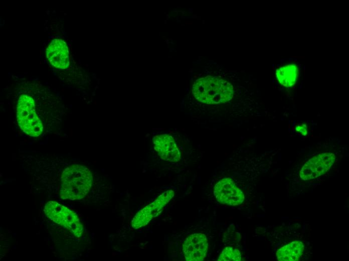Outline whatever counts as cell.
Listing matches in <instances>:
<instances>
[{
	"instance_id": "3957f363",
	"label": "cell",
	"mask_w": 349,
	"mask_h": 261,
	"mask_svg": "<svg viewBox=\"0 0 349 261\" xmlns=\"http://www.w3.org/2000/svg\"><path fill=\"white\" fill-rule=\"evenodd\" d=\"M17 118L19 126L27 135L37 137L42 134V123L36 112L34 100L30 96L23 94L20 97Z\"/></svg>"
},
{
	"instance_id": "5b68a950",
	"label": "cell",
	"mask_w": 349,
	"mask_h": 261,
	"mask_svg": "<svg viewBox=\"0 0 349 261\" xmlns=\"http://www.w3.org/2000/svg\"><path fill=\"white\" fill-rule=\"evenodd\" d=\"M174 196V192L168 190L159 195L153 202L136 213L131 221L132 227L137 229L146 225L152 218L157 216L164 206Z\"/></svg>"
},
{
	"instance_id": "ba28073f",
	"label": "cell",
	"mask_w": 349,
	"mask_h": 261,
	"mask_svg": "<svg viewBox=\"0 0 349 261\" xmlns=\"http://www.w3.org/2000/svg\"><path fill=\"white\" fill-rule=\"evenodd\" d=\"M153 145L155 152L162 160L171 162L180 160V152L171 136L167 134L155 136Z\"/></svg>"
},
{
	"instance_id": "277c9868",
	"label": "cell",
	"mask_w": 349,
	"mask_h": 261,
	"mask_svg": "<svg viewBox=\"0 0 349 261\" xmlns=\"http://www.w3.org/2000/svg\"><path fill=\"white\" fill-rule=\"evenodd\" d=\"M335 160L334 154L329 152L314 156L302 167L299 173L300 178L306 181L322 176L330 169Z\"/></svg>"
},
{
	"instance_id": "8fae6325",
	"label": "cell",
	"mask_w": 349,
	"mask_h": 261,
	"mask_svg": "<svg viewBox=\"0 0 349 261\" xmlns=\"http://www.w3.org/2000/svg\"><path fill=\"white\" fill-rule=\"evenodd\" d=\"M298 67L295 64H289L278 68L276 72L277 79L283 86L291 87L296 82Z\"/></svg>"
},
{
	"instance_id": "6da1fadb",
	"label": "cell",
	"mask_w": 349,
	"mask_h": 261,
	"mask_svg": "<svg viewBox=\"0 0 349 261\" xmlns=\"http://www.w3.org/2000/svg\"><path fill=\"white\" fill-rule=\"evenodd\" d=\"M60 195L64 199H80L87 195L92 185V175L85 166L73 164L67 167L61 176Z\"/></svg>"
},
{
	"instance_id": "7a4b0ae2",
	"label": "cell",
	"mask_w": 349,
	"mask_h": 261,
	"mask_svg": "<svg viewBox=\"0 0 349 261\" xmlns=\"http://www.w3.org/2000/svg\"><path fill=\"white\" fill-rule=\"evenodd\" d=\"M193 92L199 101L207 103L224 102L230 100L233 94L232 85L229 83L211 77L196 81Z\"/></svg>"
},
{
	"instance_id": "30bf717a",
	"label": "cell",
	"mask_w": 349,
	"mask_h": 261,
	"mask_svg": "<svg viewBox=\"0 0 349 261\" xmlns=\"http://www.w3.org/2000/svg\"><path fill=\"white\" fill-rule=\"evenodd\" d=\"M304 247V244L301 241L290 242L277 251V259L280 261L298 260L303 253Z\"/></svg>"
},
{
	"instance_id": "9c48e42d",
	"label": "cell",
	"mask_w": 349,
	"mask_h": 261,
	"mask_svg": "<svg viewBox=\"0 0 349 261\" xmlns=\"http://www.w3.org/2000/svg\"><path fill=\"white\" fill-rule=\"evenodd\" d=\"M46 56L54 67L65 69L69 64V50L66 42L61 39H54L46 49Z\"/></svg>"
},
{
	"instance_id": "4fadbf2b",
	"label": "cell",
	"mask_w": 349,
	"mask_h": 261,
	"mask_svg": "<svg viewBox=\"0 0 349 261\" xmlns=\"http://www.w3.org/2000/svg\"><path fill=\"white\" fill-rule=\"evenodd\" d=\"M296 130L302 135L305 136L307 134V127L305 124H298L296 127Z\"/></svg>"
},
{
	"instance_id": "7c38bea8",
	"label": "cell",
	"mask_w": 349,
	"mask_h": 261,
	"mask_svg": "<svg viewBox=\"0 0 349 261\" xmlns=\"http://www.w3.org/2000/svg\"><path fill=\"white\" fill-rule=\"evenodd\" d=\"M242 260L240 251L235 248L227 246L224 248L218 257V261H240Z\"/></svg>"
},
{
	"instance_id": "8992f818",
	"label": "cell",
	"mask_w": 349,
	"mask_h": 261,
	"mask_svg": "<svg viewBox=\"0 0 349 261\" xmlns=\"http://www.w3.org/2000/svg\"><path fill=\"white\" fill-rule=\"evenodd\" d=\"M214 194L218 202L233 206L241 204L245 198L242 191L229 178H223L215 185Z\"/></svg>"
},
{
	"instance_id": "52a82bcc",
	"label": "cell",
	"mask_w": 349,
	"mask_h": 261,
	"mask_svg": "<svg viewBox=\"0 0 349 261\" xmlns=\"http://www.w3.org/2000/svg\"><path fill=\"white\" fill-rule=\"evenodd\" d=\"M208 247V240L205 234L196 233L190 235L186 238L183 245L185 259L188 261L204 260Z\"/></svg>"
}]
</instances>
